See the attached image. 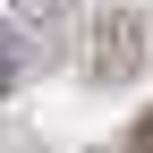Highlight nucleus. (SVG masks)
<instances>
[{
    "mask_svg": "<svg viewBox=\"0 0 153 153\" xmlns=\"http://www.w3.org/2000/svg\"><path fill=\"white\" fill-rule=\"evenodd\" d=\"M119 26H128V34H111V26L94 34V68H102V76H111V68H136L145 51H153V17H145V9H119Z\"/></svg>",
    "mask_w": 153,
    "mask_h": 153,
    "instance_id": "1",
    "label": "nucleus"
},
{
    "mask_svg": "<svg viewBox=\"0 0 153 153\" xmlns=\"http://www.w3.org/2000/svg\"><path fill=\"white\" fill-rule=\"evenodd\" d=\"M128 153H153V111H145L136 128H128Z\"/></svg>",
    "mask_w": 153,
    "mask_h": 153,
    "instance_id": "2",
    "label": "nucleus"
}]
</instances>
